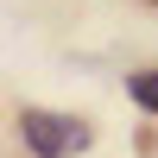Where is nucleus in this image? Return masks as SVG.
<instances>
[{"label":"nucleus","mask_w":158,"mask_h":158,"mask_svg":"<svg viewBox=\"0 0 158 158\" xmlns=\"http://www.w3.org/2000/svg\"><path fill=\"white\" fill-rule=\"evenodd\" d=\"M152 6H158V0H152Z\"/></svg>","instance_id":"3"},{"label":"nucleus","mask_w":158,"mask_h":158,"mask_svg":"<svg viewBox=\"0 0 158 158\" xmlns=\"http://www.w3.org/2000/svg\"><path fill=\"white\" fill-rule=\"evenodd\" d=\"M19 139L32 158H76L89 152V120H76V114H51V108H25L19 114Z\"/></svg>","instance_id":"1"},{"label":"nucleus","mask_w":158,"mask_h":158,"mask_svg":"<svg viewBox=\"0 0 158 158\" xmlns=\"http://www.w3.org/2000/svg\"><path fill=\"white\" fill-rule=\"evenodd\" d=\"M127 95H133L146 114H158V70H133L127 76Z\"/></svg>","instance_id":"2"}]
</instances>
